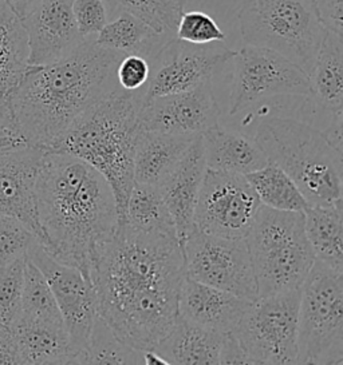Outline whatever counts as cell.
<instances>
[{
    "label": "cell",
    "instance_id": "1",
    "mask_svg": "<svg viewBox=\"0 0 343 365\" xmlns=\"http://www.w3.org/2000/svg\"><path fill=\"white\" fill-rule=\"evenodd\" d=\"M185 277L177 237L141 233L122 222L90 269L99 317L142 352L154 351L171 333Z\"/></svg>",
    "mask_w": 343,
    "mask_h": 365
},
{
    "label": "cell",
    "instance_id": "2",
    "mask_svg": "<svg viewBox=\"0 0 343 365\" xmlns=\"http://www.w3.org/2000/svg\"><path fill=\"white\" fill-rule=\"evenodd\" d=\"M35 195L44 250L90 279L98 249L118 227L117 201L110 185L79 158L46 150Z\"/></svg>",
    "mask_w": 343,
    "mask_h": 365
},
{
    "label": "cell",
    "instance_id": "3",
    "mask_svg": "<svg viewBox=\"0 0 343 365\" xmlns=\"http://www.w3.org/2000/svg\"><path fill=\"white\" fill-rule=\"evenodd\" d=\"M124 55L89 38L56 62L30 66L11 91L9 106L32 146L46 150L116 90V68Z\"/></svg>",
    "mask_w": 343,
    "mask_h": 365
},
{
    "label": "cell",
    "instance_id": "4",
    "mask_svg": "<svg viewBox=\"0 0 343 365\" xmlns=\"http://www.w3.org/2000/svg\"><path fill=\"white\" fill-rule=\"evenodd\" d=\"M249 117H257L252 137L268 162L289 174L309 204L342 201V126L321 129L299 115L271 114L266 106Z\"/></svg>",
    "mask_w": 343,
    "mask_h": 365
},
{
    "label": "cell",
    "instance_id": "5",
    "mask_svg": "<svg viewBox=\"0 0 343 365\" xmlns=\"http://www.w3.org/2000/svg\"><path fill=\"white\" fill-rule=\"evenodd\" d=\"M141 96L142 91L117 87L46 149L73 155L96 169L116 197L118 221L134 185V151L142 130Z\"/></svg>",
    "mask_w": 343,
    "mask_h": 365
},
{
    "label": "cell",
    "instance_id": "6",
    "mask_svg": "<svg viewBox=\"0 0 343 365\" xmlns=\"http://www.w3.org/2000/svg\"><path fill=\"white\" fill-rule=\"evenodd\" d=\"M257 297L300 289L315 262L303 213L260 206L246 236Z\"/></svg>",
    "mask_w": 343,
    "mask_h": 365
},
{
    "label": "cell",
    "instance_id": "7",
    "mask_svg": "<svg viewBox=\"0 0 343 365\" xmlns=\"http://www.w3.org/2000/svg\"><path fill=\"white\" fill-rule=\"evenodd\" d=\"M239 23L244 43L274 50L307 74L326 34L314 0H242Z\"/></svg>",
    "mask_w": 343,
    "mask_h": 365
},
{
    "label": "cell",
    "instance_id": "8",
    "mask_svg": "<svg viewBox=\"0 0 343 365\" xmlns=\"http://www.w3.org/2000/svg\"><path fill=\"white\" fill-rule=\"evenodd\" d=\"M298 364H343V272L319 261L300 287Z\"/></svg>",
    "mask_w": 343,
    "mask_h": 365
},
{
    "label": "cell",
    "instance_id": "9",
    "mask_svg": "<svg viewBox=\"0 0 343 365\" xmlns=\"http://www.w3.org/2000/svg\"><path fill=\"white\" fill-rule=\"evenodd\" d=\"M300 289L257 297L232 331L247 364H298Z\"/></svg>",
    "mask_w": 343,
    "mask_h": 365
},
{
    "label": "cell",
    "instance_id": "10",
    "mask_svg": "<svg viewBox=\"0 0 343 365\" xmlns=\"http://www.w3.org/2000/svg\"><path fill=\"white\" fill-rule=\"evenodd\" d=\"M228 115L235 118L277 98L311 97L310 76L274 50L248 46L236 51Z\"/></svg>",
    "mask_w": 343,
    "mask_h": 365
},
{
    "label": "cell",
    "instance_id": "11",
    "mask_svg": "<svg viewBox=\"0 0 343 365\" xmlns=\"http://www.w3.org/2000/svg\"><path fill=\"white\" fill-rule=\"evenodd\" d=\"M182 247L187 277L246 300H257V281L246 238L211 236L193 227Z\"/></svg>",
    "mask_w": 343,
    "mask_h": 365
},
{
    "label": "cell",
    "instance_id": "12",
    "mask_svg": "<svg viewBox=\"0 0 343 365\" xmlns=\"http://www.w3.org/2000/svg\"><path fill=\"white\" fill-rule=\"evenodd\" d=\"M260 206L244 175L207 169L193 227L211 236L246 238Z\"/></svg>",
    "mask_w": 343,
    "mask_h": 365
},
{
    "label": "cell",
    "instance_id": "13",
    "mask_svg": "<svg viewBox=\"0 0 343 365\" xmlns=\"http://www.w3.org/2000/svg\"><path fill=\"white\" fill-rule=\"evenodd\" d=\"M236 51L217 43L191 44L171 38L149 59L150 78L141 103L164 96L189 91L212 81Z\"/></svg>",
    "mask_w": 343,
    "mask_h": 365
},
{
    "label": "cell",
    "instance_id": "14",
    "mask_svg": "<svg viewBox=\"0 0 343 365\" xmlns=\"http://www.w3.org/2000/svg\"><path fill=\"white\" fill-rule=\"evenodd\" d=\"M27 257L42 272L51 288L69 334L74 360L75 354L85 349L99 316L94 285L79 269L50 256L39 242L30 249Z\"/></svg>",
    "mask_w": 343,
    "mask_h": 365
},
{
    "label": "cell",
    "instance_id": "15",
    "mask_svg": "<svg viewBox=\"0 0 343 365\" xmlns=\"http://www.w3.org/2000/svg\"><path fill=\"white\" fill-rule=\"evenodd\" d=\"M141 129L179 137H202L220 123V106L212 81L189 91L164 96L141 103Z\"/></svg>",
    "mask_w": 343,
    "mask_h": 365
},
{
    "label": "cell",
    "instance_id": "16",
    "mask_svg": "<svg viewBox=\"0 0 343 365\" xmlns=\"http://www.w3.org/2000/svg\"><path fill=\"white\" fill-rule=\"evenodd\" d=\"M73 0H42L21 26L27 38L29 65L44 66L71 54L86 41L78 31L71 10Z\"/></svg>",
    "mask_w": 343,
    "mask_h": 365
},
{
    "label": "cell",
    "instance_id": "17",
    "mask_svg": "<svg viewBox=\"0 0 343 365\" xmlns=\"http://www.w3.org/2000/svg\"><path fill=\"white\" fill-rule=\"evenodd\" d=\"M46 150L29 146L0 158V215L18 220L44 247L46 238L38 218L36 180Z\"/></svg>",
    "mask_w": 343,
    "mask_h": 365
},
{
    "label": "cell",
    "instance_id": "18",
    "mask_svg": "<svg viewBox=\"0 0 343 365\" xmlns=\"http://www.w3.org/2000/svg\"><path fill=\"white\" fill-rule=\"evenodd\" d=\"M309 76L312 123L321 129L342 126L343 41L341 35L326 31Z\"/></svg>",
    "mask_w": 343,
    "mask_h": 365
},
{
    "label": "cell",
    "instance_id": "19",
    "mask_svg": "<svg viewBox=\"0 0 343 365\" xmlns=\"http://www.w3.org/2000/svg\"><path fill=\"white\" fill-rule=\"evenodd\" d=\"M205 172L207 163L203 140L202 137H197L171 174L159 186L162 200L173 218L182 247L193 229L194 209Z\"/></svg>",
    "mask_w": 343,
    "mask_h": 365
},
{
    "label": "cell",
    "instance_id": "20",
    "mask_svg": "<svg viewBox=\"0 0 343 365\" xmlns=\"http://www.w3.org/2000/svg\"><path fill=\"white\" fill-rule=\"evenodd\" d=\"M252 301L185 277L179 294V316L214 332L229 333Z\"/></svg>",
    "mask_w": 343,
    "mask_h": 365
},
{
    "label": "cell",
    "instance_id": "21",
    "mask_svg": "<svg viewBox=\"0 0 343 365\" xmlns=\"http://www.w3.org/2000/svg\"><path fill=\"white\" fill-rule=\"evenodd\" d=\"M207 169L247 175L264 168L267 155L257 140L242 130L216 125L202 135Z\"/></svg>",
    "mask_w": 343,
    "mask_h": 365
},
{
    "label": "cell",
    "instance_id": "22",
    "mask_svg": "<svg viewBox=\"0 0 343 365\" xmlns=\"http://www.w3.org/2000/svg\"><path fill=\"white\" fill-rule=\"evenodd\" d=\"M225 336L227 333L214 332L179 316L154 352L166 364H222Z\"/></svg>",
    "mask_w": 343,
    "mask_h": 365
},
{
    "label": "cell",
    "instance_id": "23",
    "mask_svg": "<svg viewBox=\"0 0 343 365\" xmlns=\"http://www.w3.org/2000/svg\"><path fill=\"white\" fill-rule=\"evenodd\" d=\"M196 138L141 130L134 151V182L160 186Z\"/></svg>",
    "mask_w": 343,
    "mask_h": 365
},
{
    "label": "cell",
    "instance_id": "24",
    "mask_svg": "<svg viewBox=\"0 0 343 365\" xmlns=\"http://www.w3.org/2000/svg\"><path fill=\"white\" fill-rule=\"evenodd\" d=\"M11 328L18 344L21 365L71 364L74 354L64 325L18 319Z\"/></svg>",
    "mask_w": 343,
    "mask_h": 365
},
{
    "label": "cell",
    "instance_id": "25",
    "mask_svg": "<svg viewBox=\"0 0 343 365\" xmlns=\"http://www.w3.org/2000/svg\"><path fill=\"white\" fill-rule=\"evenodd\" d=\"M304 233L315 261L343 272L342 201L330 205H310L303 212Z\"/></svg>",
    "mask_w": 343,
    "mask_h": 365
},
{
    "label": "cell",
    "instance_id": "26",
    "mask_svg": "<svg viewBox=\"0 0 343 365\" xmlns=\"http://www.w3.org/2000/svg\"><path fill=\"white\" fill-rule=\"evenodd\" d=\"M27 38L19 18L0 0V105L29 70Z\"/></svg>",
    "mask_w": 343,
    "mask_h": 365
},
{
    "label": "cell",
    "instance_id": "27",
    "mask_svg": "<svg viewBox=\"0 0 343 365\" xmlns=\"http://www.w3.org/2000/svg\"><path fill=\"white\" fill-rule=\"evenodd\" d=\"M168 39L129 11H119L94 39L98 46L122 54H139L148 61Z\"/></svg>",
    "mask_w": 343,
    "mask_h": 365
},
{
    "label": "cell",
    "instance_id": "28",
    "mask_svg": "<svg viewBox=\"0 0 343 365\" xmlns=\"http://www.w3.org/2000/svg\"><path fill=\"white\" fill-rule=\"evenodd\" d=\"M121 222L141 233L177 237L173 218L159 186L134 182L118 224Z\"/></svg>",
    "mask_w": 343,
    "mask_h": 365
},
{
    "label": "cell",
    "instance_id": "29",
    "mask_svg": "<svg viewBox=\"0 0 343 365\" xmlns=\"http://www.w3.org/2000/svg\"><path fill=\"white\" fill-rule=\"evenodd\" d=\"M244 177L263 206L292 213H303L310 206L298 185L275 163L268 162L264 168Z\"/></svg>",
    "mask_w": 343,
    "mask_h": 365
},
{
    "label": "cell",
    "instance_id": "30",
    "mask_svg": "<svg viewBox=\"0 0 343 365\" xmlns=\"http://www.w3.org/2000/svg\"><path fill=\"white\" fill-rule=\"evenodd\" d=\"M18 319L51 325H64L47 279L29 257L24 267L21 313Z\"/></svg>",
    "mask_w": 343,
    "mask_h": 365
},
{
    "label": "cell",
    "instance_id": "31",
    "mask_svg": "<svg viewBox=\"0 0 343 365\" xmlns=\"http://www.w3.org/2000/svg\"><path fill=\"white\" fill-rule=\"evenodd\" d=\"M73 364H145L144 352L121 341L99 316L85 349Z\"/></svg>",
    "mask_w": 343,
    "mask_h": 365
},
{
    "label": "cell",
    "instance_id": "32",
    "mask_svg": "<svg viewBox=\"0 0 343 365\" xmlns=\"http://www.w3.org/2000/svg\"><path fill=\"white\" fill-rule=\"evenodd\" d=\"M111 11H129L160 35L176 33L187 0H105Z\"/></svg>",
    "mask_w": 343,
    "mask_h": 365
},
{
    "label": "cell",
    "instance_id": "33",
    "mask_svg": "<svg viewBox=\"0 0 343 365\" xmlns=\"http://www.w3.org/2000/svg\"><path fill=\"white\" fill-rule=\"evenodd\" d=\"M27 257L0 267V322L12 327L19 317Z\"/></svg>",
    "mask_w": 343,
    "mask_h": 365
},
{
    "label": "cell",
    "instance_id": "34",
    "mask_svg": "<svg viewBox=\"0 0 343 365\" xmlns=\"http://www.w3.org/2000/svg\"><path fill=\"white\" fill-rule=\"evenodd\" d=\"M38 238L15 218L0 215V267L27 257Z\"/></svg>",
    "mask_w": 343,
    "mask_h": 365
},
{
    "label": "cell",
    "instance_id": "35",
    "mask_svg": "<svg viewBox=\"0 0 343 365\" xmlns=\"http://www.w3.org/2000/svg\"><path fill=\"white\" fill-rule=\"evenodd\" d=\"M174 34L177 39L191 44L220 43L227 38L214 18L202 11L182 12Z\"/></svg>",
    "mask_w": 343,
    "mask_h": 365
},
{
    "label": "cell",
    "instance_id": "36",
    "mask_svg": "<svg viewBox=\"0 0 343 365\" xmlns=\"http://www.w3.org/2000/svg\"><path fill=\"white\" fill-rule=\"evenodd\" d=\"M71 10L78 31L85 39L96 36L109 19L105 0H73Z\"/></svg>",
    "mask_w": 343,
    "mask_h": 365
},
{
    "label": "cell",
    "instance_id": "37",
    "mask_svg": "<svg viewBox=\"0 0 343 365\" xmlns=\"http://www.w3.org/2000/svg\"><path fill=\"white\" fill-rule=\"evenodd\" d=\"M118 87L130 93L144 91L150 78L149 61L139 54H125L116 68Z\"/></svg>",
    "mask_w": 343,
    "mask_h": 365
},
{
    "label": "cell",
    "instance_id": "38",
    "mask_svg": "<svg viewBox=\"0 0 343 365\" xmlns=\"http://www.w3.org/2000/svg\"><path fill=\"white\" fill-rule=\"evenodd\" d=\"M32 146L12 115L9 102L0 105V158Z\"/></svg>",
    "mask_w": 343,
    "mask_h": 365
},
{
    "label": "cell",
    "instance_id": "39",
    "mask_svg": "<svg viewBox=\"0 0 343 365\" xmlns=\"http://www.w3.org/2000/svg\"><path fill=\"white\" fill-rule=\"evenodd\" d=\"M322 27L327 33L343 35V0H314Z\"/></svg>",
    "mask_w": 343,
    "mask_h": 365
},
{
    "label": "cell",
    "instance_id": "40",
    "mask_svg": "<svg viewBox=\"0 0 343 365\" xmlns=\"http://www.w3.org/2000/svg\"><path fill=\"white\" fill-rule=\"evenodd\" d=\"M0 364L21 365L18 344L11 327L0 322Z\"/></svg>",
    "mask_w": 343,
    "mask_h": 365
},
{
    "label": "cell",
    "instance_id": "41",
    "mask_svg": "<svg viewBox=\"0 0 343 365\" xmlns=\"http://www.w3.org/2000/svg\"><path fill=\"white\" fill-rule=\"evenodd\" d=\"M19 21L26 18L42 0H3Z\"/></svg>",
    "mask_w": 343,
    "mask_h": 365
}]
</instances>
